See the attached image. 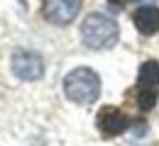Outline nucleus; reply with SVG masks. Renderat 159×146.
Here are the masks:
<instances>
[{
  "instance_id": "4",
  "label": "nucleus",
  "mask_w": 159,
  "mask_h": 146,
  "mask_svg": "<svg viewBox=\"0 0 159 146\" xmlns=\"http://www.w3.org/2000/svg\"><path fill=\"white\" fill-rule=\"evenodd\" d=\"M10 66H12V73L17 78H22V81H37V78H42V73H44L42 56L34 54V51H25V49L12 54Z\"/></svg>"
},
{
  "instance_id": "8",
  "label": "nucleus",
  "mask_w": 159,
  "mask_h": 146,
  "mask_svg": "<svg viewBox=\"0 0 159 146\" xmlns=\"http://www.w3.org/2000/svg\"><path fill=\"white\" fill-rule=\"evenodd\" d=\"M130 2H137V5H152L154 0H130Z\"/></svg>"
},
{
  "instance_id": "2",
  "label": "nucleus",
  "mask_w": 159,
  "mask_h": 146,
  "mask_svg": "<svg viewBox=\"0 0 159 146\" xmlns=\"http://www.w3.org/2000/svg\"><path fill=\"white\" fill-rule=\"evenodd\" d=\"M64 93L71 102L88 105L100 95V78L91 68H74L64 78Z\"/></svg>"
},
{
  "instance_id": "6",
  "label": "nucleus",
  "mask_w": 159,
  "mask_h": 146,
  "mask_svg": "<svg viewBox=\"0 0 159 146\" xmlns=\"http://www.w3.org/2000/svg\"><path fill=\"white\" fill-rule=\"evenodd\" d=\"M130 127V119L118 107H103L98 112V129L103 136H118Z\"/></svg>"
},
{
  "instance_id": "3",
  "label": "nucleus",
  "mask_w": 159,
  "mask_h": 146,
  "mask_svg": "<svg viewBox=\"0 0 159 146\" xmlns=\"http://www.w3.org/2000/svg\"><path fill=\"white\" fill-rule=\"evenodd\" d=\"M159 95V63L157 61H144L139 66L137 76V88H135V98H137L139 110H152Z\"/></svg>"
},
{
  "instance_id": "5",
  "label": "nucleus",
  "mask_w": 159,
  "mask_h": 146,
  "mask_svg": "<svg viewBox=\"0 0 159 146\" xmlns=\"http://www.w3.org/2000/svg\"><path fill=\"white\" fill-rule=\"evenodd\" d=\"M81 10V0H44V20L52 22V24H69L79 15Z\"/></svg>"
},
{
  "instance_id": "7",
  "label": "nucleus",
  "mask_w": 159,
  "mask_h": 146,
  "mask_svg": "<svg viewBox=\"0 0 159 146\" xmlns=\"http://www.w3.org/2000/svg\"><path fill=\"white\" fill-rule=\"evenodd\" d=\"M132 22L142 34H157L159 32V7L157 5H142L135 10Z\"/></svg>"
},
{
  "instance_id": "1",
  "label": "nucleus",
  "mask_w": 159,
  "mask_h": 146,
  "mask_svg": "<svg viewBox=\"0 0 159 146\" xmlns=\"http://www.w3.org/2000/svg\"><path fill=\"white\" fill-rule=\"evenodd\" d=\"M81 37H83L86 46H91V49H110V46H115L120 37L118 22L108 15L91 12L81 24Z\"/></svg>"
}]
</instances>
